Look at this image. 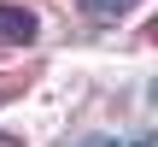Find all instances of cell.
<instances>
[{"mask_svg":"<svg viewBox=\"0 0 158 147\" xmlns=\"http://www.w3.org/2000/svg\"><path fill=\"white\" fill-rule=\"evenodd\" d=\"M152 41H158V18H152Z\"/></svg>","mask_w":158,"mask_h":147,"instance_id":"5b68a950","label":"cell"},{"mask_svg":"<svg viewBox=\"0 0 158 147\" xmlns=\"http://www.w3.org/2000/svg\"><path fill=\"white\" fill-rule=\"evenodd\" d=\"M0 94H6V88H0Z\"/></svg>","mask_w":158,"mask_h":147,"instance_id":"8992f818","label":"cell"},{"mask_svg":"<svg viewBox=\"0 0 158 147\" xmlns=\"http://www.w3.org/2000/svg\"><path fill=\"white\" fill-rule=\"evenodd\" d=\"M0 41H35V12L29 6H0Z\"/></svg>","mask_w":158,"mask_h":147,"instance_id":"6da1fadb","label":"cell"},{"mask_svg":"<svg viewBox=\"0 0 158 147\" xmlns=\"http://www.w3.org/2000/svg\"><path fill=\"white\" fill-rule=\"evenodd\" d=\"M76 6H82L88 18H123V12H129L135 0H76Z\"/></svg>","mask_w":158,"mask_h":147,"instance_id":"7a4b0ae2","label":"cell"},{"mask_svg":"<svg viewBox=\"0 0 158 147\" xmlns=\"http://www.w3.org/2000/svg\"><path fill=\"white\" fill-rule=\"evenodd\" d=\"M0 147H18V136H0Z\"/></svg>","mask_w":158,"mask_h":147,"instance_id":"277c9868","label":"cell"},{"mask_svg":"<svg viewBox=\"0 0 158 147\" xmlns=\"http://www.w3.org/2000/svg\"><path fill=\"white\" fill-rule=\"evenodd\" d=\"M76 147H158V136H135V141H117V136H82Z\"/></svg>","mask_w":158,"mask_h":147,"instance_id":"3957f363","label":"cell"}]
</instances>
